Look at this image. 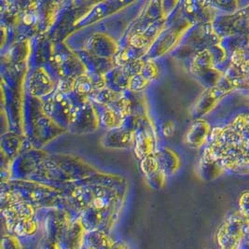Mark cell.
Listing matches in <instances>:
<instances>
[{
    "label": "cell",
    "instance_id": "cell-1",
    "mask_svg": "<svg viewBox=\"0 0 249 249\" xmlns=\"http://www.w3.org/2000/svg\"><path fill=\"white\" fill-rule=\"evenodd\" d=\"M247 219L239 211L231 212L224 219L216 233V242L220 249H237L245 240Z\"/></svg>",
    "mask_w": 249,
    "mask_h": 249
},
{
    "label": "cell",
    "instance_id": "cell-2",
    "mask_svg": "<svg viewBox=\"0 0 249 249\" xmlns=\"http://www.w3.org/2000/svg\"><path fill=\"white\" fill-rule=\"evenodd\" d=\"M115 245L107 233L93 230L84 234L82 249H111Z\"/></svg>",
    "mask_w": 249,
    "mask_h": 249
},
{
    "label": "cell",
    "instance_id": "cell-3",
    "mask_svg": "<svg viewBox=\"0 0 249 249\" xmlns=\"http://www.w3.org/2000/svg\"><path fill=\"white\" fill-rule=\"evenodd\" d=\"M238 211L246 219L249 220V191L240 194L238 200Z\"/></svg>",
    "mask_w": 249,
    "mask_h": 249
},
{
    "label": "cell",
    "instance_id": "cell-4",
    "mask_svg": "<svg viewBox=\"0 0 249 249\" xmlns=\"http://www.w3.org/2000/svg\"><path fill=\"white\" fill-rule=\"evenodd\" d=\"M111 249H127V248H126V246H124V244H120L119 243V244H115Z\"/></svg>",
    "mask_w": 249,
    "mask_h": 249
},
{
    "label": "cell",
    "instance_id": "cell-5",
    "mask_svg": "<svg viewBox=\"0 0 249 249\" xmlns=\"http://www.w3.org/2000/svg\"><path fill=\"white\" fill-rule=\"evenodd\" d=\"M239 249H249V243H248V242H243V243L240 245Z\"/></svg>",
    "mask_w": 249,
    "mask_h": 249
}]
</instances>
